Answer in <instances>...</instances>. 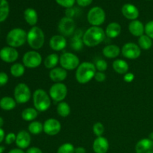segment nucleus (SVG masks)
Listing matches in <instances>:
<instances>
[{
	"label": "nucleus",
	"mask_w": 153,
	"mask_h": 153,
	"mask_svg": "<svg viewBox=\"0 0 153 153\" xmlns=\"http://www.w3.org/2000/svg\"><path fill=\"white\" fill-rule=\"evenodd\" d=\"M105 31L99 26H91L84 32L83 40L84 45L88 47H94L100 45L105 38Z\"/></svg>",
	"instance_id": "nucleus-1"
},
{
	"label": "nucleus",
	"mask_w": 153,
	"mask_h": 153,
	"mask_svg": "<svg viewBox=\"0 0 153 153\" xmlns=\"http://www.w3.org/2000/svg\"><path fill=\"white\" fill-rule=\"evenodd\" d=\"M95 64L89 61L81 63L76 71V79L81 85H86L94 79L97 73Z\"/></svg>",
	"instance_id": "nucleus-2"
},
{
	"label": "nucleus",
	"mask_w": 153,
	"mask_h": 153,
	"mask_svg": "<svg viewBox=\"0 0 153 153\" xmlns=\"http://www.w3.org/2000/svg\"><path fill=\"white\" fill-rule=\"evenodd\" d=\"M32 100L34 108L40 113L49 110L52 104V99L49 97V94L41 88L35 90L33 93Z\"/></svg>",
	"instance_id": "nucleus-3"
},
{
	"label": "nucleus",
	"mask_w": 153,
	"mask_h": 153,
	"mask_svg": "<svg viewBox=\"0 0 153 153\" xmlns=\"http://www.w3.org/2000/svg\"><path fill=\"white\" fill-rule=\"evenodd\" d=\"M27 43L32 50H38L45 43V34L38 26H33L27 32Z\"/></svg>",
	"instance_id": "nucleus-4"
},
{
	"label": "nucleus",
	"mask_w": 153,
	"mask_h": 153,
	"mask_svg": "<svg viewBox=\"0 0 153 153\" xmlns=\"http://www.w3.org/2000/svg\"><path fill=\"white\" fill-rule=\"evenodd\" d=\"M6 42L8 46L21 47L27 42V32L21 28H14L9 31L6 36Z\"/></svg>",
	"instance_id": "nucleus-5"
},
{
	"label": "nucleus",
	"mask_w": 153,
	"mask_h": 153,
	"mask_svg": "<svg viewBox=\"0 0 153 153\" xmlns=\"http://www.w3.org/2000/svg\"><path fill=\"white\" fill-rule=\"evenodd\" d=\"M105 18V12L101 7H99V6H95L90 9L87 15V19L91 26L100 27L104 23Z\"/></svg>",
	"instance_id": "nucleus-6"
},
{
	"label": "nucleus",
	"mask_w": 153,
	"mask_h": 153,
	"mask_svg": "<svg viewBox=\"0 0 153 153\" xmlns=\"http://www.w3.org/2000/svg\"><path fill=\"white\" fill-rule=\"evenodd\" d=\"M59 64L66 70H74L78 68L80 63L79 57L71 52H64L60 55Z\"/></svg>",
	"instance_id": "nucleus-7"
},
{
	"label": "nucleus",
	"mask_w": 153,
	"mask_h": 153,
	"mask_svg": "<svg viewBox=\"0 0 153 153\" xmlns=\"http://www.w3.org/2000/svg\"><path fill=\"white\" fill-rule=\"evenodd\" d=\"M42 61V55L36 50L28 51L22 57V64L25 67L29 69L37 68L41 65Z\"/></svg>",
	"instance_id": "nucleus-8"
},
{
	"label": "nucleus",
	"mask_w": 153,
	"mask_h": 153,
	"mask_svg": "<svg viewBox=\"0 0 153 153\" xmlns=\"http://www.w3.org/2000/svg\"><path fill=\"white\" fill-rule=\"evenodd\" d=\"M13 97L18 104H25L31 97L30 88L25 83H19L14 88Z\"/></svg>",
	"instance_id": "nucleus-9"
},
{
	"label": "nucleus",
	"mask_w": 153,
	"mask_h": 153,
	"mask_svg": "<svg viewBox=\"0 0 153 153\" xmlns=\"http://www.w3.org/2000/svg\"><path fill=\"white\" fill-rule=\"evenodd\" d=\"M68 90L65 84L60 82V83H54L50 87L49 91V94L50 98L56 102H63L67 96Z\"/></svg>",
	"instance_id": "nucleus-10"
},
{
	"label": "nucleus",
	"mask_w": 153,
	"mask_h": 153,
	"mask_svg": "<svg viewBox=\"0 0 153 153\" xmlns=\"http://www.w3.org/2000/svg\"><path fill=\"white\" fill-rule=\"evenodd\" d=\"M58 31L64 37L73 35L76 31V22L73 18L64 16L61 19L58 25Z\"/></svg>",
	"instance_id": "nucleus-11"
},
{
	"label": "nucleus",
	"mask_w": 153,
	"mask_h": 153,
	"mask_svg": "<svg viewBox=\"0 0 153 153\" xmlns=\"http://www.w3.org/2000/svg\"><path fill=\"white\" fill-rule=\"evenodd\" d=\"M121 53L124 58L130 60L138 58L141 55V49L135 43L128 42L125 43L121 49Z\"/></svg>",
	"instance_id": "nucleus-12"
},
{
	"label": "nucleus",
	"mask_w": 153,
	"mask_h": 153,
	"mask_svg": "<svg viewBox=\"0 0 153 153\" xmlns=\"http://www.w3.org/2000/svg\"><path fill=\"white\" fill-rule=\"evenodd\" d=\"M61 130V123L55 118H49L43 123V132L49 136L59 134Z\"/></svg>",
	"instance_id": "nucleus-13"
},
{
	"label": "nucleus",
	"mask_w": 153,
	"mask_h": 153,
	"mask_svg": "<svg viewBox=\"0 0 153 153\" xmlns=\"http://www.w3.org/2000/svg\"><path fill=\"white\" fill-rule=\"evenodd\" d=\"M19 58L16 49L10 46H4L0 49V59L5 63H14Z\"/></svg>",
	"instance_id": "nucleus-14"
},
{
	"label": "nucleus",
	"mask_w": 153,
	"mask_h": 153,
	"mask_svg": "<svg viewBox=\"0 0 153 153\" xmlns=\"http://www.w3.org/2000/svg\"><path fill=\"white\" fill-rule=\"evenodd\" d=\"M67 44V39L61 34H56L52 36L49 40V46L51 49L55 52H60L64 50Z\"/></svg>",
	"instance_id": "nucleus-15"
},
{
	"label": "nucleus",
	"mask_w": 153,
	"mask_h": 153,
	"mask_svg": "<svg viewBox=\"0 0 153 153\" xmlns=\"http://www.w3.org/2000/svg\"><path fill=\"white\" fill-rule=\"evenodd\" d=\"M31 134L28 131L25 130H21L16 134V145L19 149H25L28 148L31 144Z\"/></svg>",
	"instance_id": "nucleus-16"
},
{
	"label": "nucleus",
	"mask_w": 153,
	"mask_h": 153,
	"mask_svg": "<svg viewBox=\"0 0 153 153\" xmlns=\"http://www.w3.org/2000/svg\"><path fill=\"white\" fill-rule=\"evenodd\" d=\"M123 15L125 18L129 20H135L139 16V10L135 5L131 3H126L123 4L121 9Z\"/></svg>",
	"instance_id": "nucleus-17"
},
{
	"label": "nucleus",
	"mask_w": 153,
	"mask_h": 153,
	"mask_svg": "<svg viewBox=\"0 0 153 153\" xmlns=\"http://www.w3.org/2000/svg\"><path fill=\"white\" fill-rule=\"evenodd\" d=\"M93 150L95 153H107L109 149V142L103 136L97 137L92 145Z\"/></svg>",
	"instance_id": "nucleus-18"
},
{
	"label": "nucleus",
	"mask_w": 153,
	"mask_h": 153,
	"mask_svg": "<svg viewBox=\"0 0 153 153\" xmlns=\"http://www.w3.org/2000/svg\"><path fill=\"white\" fill-rule=\"evenodd\" d=\"M49 76L52 82L55 83H60L67 79V71L61 67H56L50 70Z\"/></svg>",
	"instance_id": "nucleus-19"
},
{
	"label": "nucleus",
	"mask_w": 153,
	"mask_h": 153,
	"mask_svg": "<svg viewBox=\"0 0 153 153\" xmlns=\"http://www.w3.org/2000/svg\"><path fill=\"white\" fill-rule=\"evenodd\" d=\"M136 153H153V140L149 138H143L135 145Z\"/></svg>",
	"instance_id": "nucleus-20"
},
{
	"label": "nucleus",
	"mask_w": 153,
	"mask_h": 153,
	"mask_svg": "<svg viewBox=\"0 0 153 153\" xmlns=\"http://www.w3.org/2000/svg\"><path fill=\"white\" fill-rule=\"evenodd\" d=\"M128 31L134 37H140L145 33V25L138 19L132 20L128 24Z\"/></svg>",
	"instance_id": "nucleus-21"
},
{
	"label": "nucleus",
	"mask_w": 153,
	"mask_h": 153,
	"mask_svg": "<svg viewBox=\"0 0 153 153\" xmlns=\"http://www.w3.org/2000/svg\"><path fill=\"white\" fill-rule=\"evenodd\" d=\"M121 53V49L117 45L110 44L105 46L102 49V55L105 58L109 59L117 58Z\"/></svg>",
	"instance_id": "nucleus-22"
},
{
	"label": "nucleus",
	"mask_w": 153,
	"mask_h": 153,
	"mask_svg": "<svg viewBox=\"0 0 153 153\" xmlns=\"http://www.w3.org/2000/svg\"><path fill=\"white\" fill-rule=\"evenodd\" d=\"M121 30H122L121 25L118 22H112L107 25L105 30V33L108 37L114 39L117 37L120 34Z\"/></svg>",
	"instance_id": "nucleus-23"
},
{
	"label": "nucleus",
	"mask_w": 153,
	"mask_h": 153,
	"mask_svg": "<svg viewBox=\"0 0 153 153\" xmlns=\"http://www.w3.org/2000/svg\"><path fill=\"white\" fill-rule=\"evenodd\" d=\"M24 19L25 22L31 26H35L38 21V15L37 11L32 7H28L24 10Z\"/></svg>",
	"instance_id": "nucleus-24"
},
{
	"label": "nucleus",
	"mask_w": 153,
	"mask_h": 153,
	"mask_svg": "<svg viewBox=\"0 0 153 153\" xmlns=\"http://www.w3.org/2000/svg\"><path fill=\"white\" fill-rule=\"evenodd\" d=\"M112 67L117 73L120 75H125L129 70V66L127 61L123 59H115L112 63Z\"/></svg>",
	"instance_id": "nucleus-25"
},
{
	"label": "nucleus",
	"mask_w": 153,
	"mask_h": 153,
	"mask_svg": "<svg viewBox=\"0 0 153 153\" xmlns=\"http://www.w3.org/2000/svg\"><path fill=\"white\" fill-rule=\"evenodd\" d=\"M84 33L82 32V30L77 29L75 31L74 34H73V37H72V42L71 46L72 48L74 49L75 51H79L82 49L83 47V40H82V37H83Z\"/></svg>",
	"instance_id": "nucleus-26"
},
{
	"label": "nucleus",
	"mask_w": 153,
	"mask_h": 153,
	"mask_svg": "<svg viewBox=\"0 0 153 153\" xmlns=\"http://www.w3.org/2000/svg\"><path fill=\"white\" fill-rule=\"evenodd\" d=\"M60 57L57 53H52L49 54L48 56L46 57V58L43 61V64L46 68L52 70L57 67V65L59 63Z\"/></svg>",
	"instance_id": "nucleus-27"
},
{
	"label": "nucleus",
	"mask_w": 153,
	"mask_h": 153,
	"mask_svg": "<svg viewBox=\"0 0 153 153\" xmlns=\"http://www.w3.org/2000/svg\"><path fill=\"white\" fill-rule=\"evenodd\" d=\"M38 113L34 108H26L22 111L21 117L22 119L26 122H32L37 117Z\"/></svg>",
	"instance_id": "nucleus-28"
},
{
	"label": "nucleus",
	"mask_w": 153,
	"mask_h": 153,
	"mask_svg": "<svg viewBox=\"0 0 153 153\" xmlns=\"http://www.w3.org/2000/svg\"><path fill=\"white\" fill-rule=\"evenodd\" d=\"M16 102L14 98L4 97L0 100V108L4 111H11L16 108Z\"/></svg>",
	"instance_id": "nucleus-29"
},
{
	"label": "nucleus",
	"mask_w": 153,
	"mask_h": 153,
	"mask_svg": "<svg viewBox=\"0 0 153 153\" xmlns=\"http://www.w3.org/2000/svg\"><path fill=\"white\" fill-rule=\"evenodd\" d=\"M25 67L23 64L21 63H14L11 65L10 68V74L15 78H19L22 76L25 73Z\"/></svg>",
	"instance_id": "nucleus-30"
},
{
	"label": "nucleus",
	"mask_w": 153,
	"mask_h": 153,
	"mask_svg": "<svg viewBox=\"0 0 153 153\" xmlns=\"http://www.w3.org/2000/svg\"><path fill=\"white\" fill-rule=\"evenodd\" d=\"M28 131L31 134L37 135L43 131V123L40 121L34 120L29 123L28 126Z\"/></svg>",
	"instance_id": "nucleus-31"
},
{
	"label": "nucleus",
	"mask_w": 153,
	"mask_h": 153,
	"mask_svg": "<svg viewBox=\"0 0 153 153\" xmlns=\"http://www.w3.org/2000/svg\"><path fill=\"white\" fill-rule=\"evenodd\" d=\"M71 108L70 105L66 102H61L57 105V113L61 117H67L70 114Z\"/></svg>",
	"instance_id": "nucleus-32"
},
{
	"label": "nucleus",
	"mask_w": 153,
	"mask_h": 153,
	"mask_svg": "<svg viewBox=\"0 0 153 153\" xmlns=\"http://www.w3.org/2000/svg\"><path fill=\"white\" fill-rule=\"evenodd\" d=\"M137 45L143 50H149L152 46V40L146 34H143L138 37Z\"/></svg>",
	"instance_id": "nucleus-33"
},
{
	"label": "nucleus",
	"mask_w": 153,
	"mask_h": 153,
	"mask_svg": "<svg viewBox=\"0 0 153 153\" xmlns=\"http://www.w3.org/2000/svg\"><path fill=\"white\" fill-rule=\"evenodd\" d=\"M10 13V6L7 0H0V22L5 20Z\"/></svg>",
	"instance_id": "nucleus-34"
},
{
	"label": "nucleus",
	"mask_w": 153,
	"mask_h": 153,
	"mask_svg": "<svg viewBox=\"0 0 153 153\" xmlns=\"http://www.w3.org/2000/svg\"><path fill=\"white\" fill-rule=\"evenodd\" d=\"M75 146L70 143H64L58 147L57 153H75Z\"/></svg>",
	"instance_id": "nucleus-35"
},
{
	"label": "nucleus",
	"mask_w": 153,
	"mask_h": 153,
	"mask_svg": "<svg viewBox=\"0 0 153 153\" xmlns=\"http://www.w3.org/2000/svg\"><path fill=\"white\" fill-rule=\"evenodd\" d=\"M93 132L97 137H101L105 132V126L102 123L97 122L93 126Z\"/></svg>",
	"instance_id": "nucleus-36"
},
{
	"label": "nucleus",
	"mask_w": 153,
	"mask_h": 153,
	"mask_svg": "<svg viewBox=\"0 0 153 153\" xmlns=\"http://www.w3.org/2000/svg\"><path fill=\"white\" fill-rule=\"evenodd\" d=\"M94 64H95L96 69L99 72H105L108 69V63L104 59L97 60Z\"/></svg>",
	"instance_id": "nucleus-37"
},
{
	"label": "nucleus",
	"mask_w": 153,
	"mask_h": 153,
	"mask_svg": "<svg viewBox=\"0 0 153 153\" xmlns=\"http://www.w3.org/2000/svg\"><path fill=\"white\" fill-rule=\"evenodd\" d=\"M55 1L61 7L68 9L73 7L75 3L76 2V0H55Z\"/></svg>",
	"instance_id": "nucleus-38"
},
{
	"label": "nucleus",
	"mask_w": 153,
	"mask_h": 153,
	"mask_svg": "<svg viewBox=\"0 0 153 153\" xmlns=\"http://www.w3.org/2000/svg\"><path fill=\"white\" fill-rule=\"evenodd\" d=\"M145 34L153 40V20L149 21L145 25Z\"/></svg>",
	"instance_id": "nucleus-39"
},
{
	"label": "nucleus",
	"mask_w": 153,
	"mask_h": 153,
	"mask_svg": "<svg viewBox=\"0 0 153 153\" xmlns=\"http://www.w3.org/2000/svg\"><path fill=\"white\" fill-rule=\"evenodd\" d=\"M16 134L13 132H10L5 135V138H4V141L5 143L7 145H10L13 143L16 142Z\"/></svg>",
	"instance_id": "nucleus-40"
},
{
	"label": "nucleus",
	"mask_w": 153,
	"mask_h": 153,
	"mask_svg": "<svg viewBox=\"0 0 153 153\" xmlns=\"http://www.w3.org/2000/svg\"><path fill=\"white\" fill-rule=\"evenodd\" d=\"M94 79L97 81V82H103L105 81L106 79V75L104 72H99L97 71L95 76H94Z\"/></svg>",
	"instance_id": "nucleus-41"
},
{
	"label": "nucleus",
	"mask_w": 153,
	"mask_h": 153,
	"mask_svg": "<svg viewBox=\"0 0 153 153\" xmlns=\"http://www.w3.org/2000/svg\"><path fill=\"white\" fill-rule=\"evenodd\" d=\"M8 76L4 72H0V87L4 86L8 82Z\"/></svg>",
	"instance_id": "nucleus-42"
},
{
	"label": "nucleus",
	"mask_w": 153,
	"mask_h": 153,
	"mask_svg": "<svg viewBox=\"0 0 153 153\" xmlns=\"http://www.w3.org/2000/svg\"><path fill=\"white\" fill-rule=\"evenodd\" d=\"M93 1L94 0H76V3L80 7H88L93 2Z\"/></svg>",
	"instance_id": "nucleus-43"
},
{
	"label": "nucleus",
	"mask_w": 153,
	"mask_h": 153,
	"mask_svg": "<svg viewBox=\"0 0 153 153\" xmlns=\"http://www.w3.org/2000/svg\"><path fill=\"white\" fill-rule=\"evenodd\" d=\"M134 79V75L132 73H129L128 72L127 73H126L123 76V80L125 81L127 83H130V82H133V80Z\"/></svg>",
	"instance_id": "nucleus-44"
},
{
	"label": "nucleus",
	"mask_w": 153,
	"mask_h": 153,
	"mask_svg": "<svg viewBox=\"0 0 153 153\" xmlns=\"http://www.w3.org/2000/svg\"><path fill=\"white\" fill-rule=\"evenodd\" d=\"M25 153H43V151L37 146H32V147L28 148L26 150Z\"/></svg>",
	"instance_id": "nucleus-45"
},
{
	"label": "nucleus",
	"mask_w": 153,
	"mask_h": 153,
	"mask_svg": "<svg viewBox=\"0 0 153 153\" xmlns=\"http://www.w3.org/2000/svg\"><path fill=\"white\" fill-rule=\"evenodd\" d=\"M74 15H75V10L73 8V7L67 9V10H66V16L70 18H73Z\"/></svg>",
	"instance_id": "nucleus-46"
},
{
	"label": "nucleus",
	"mask_w": 153,
	"mask_h": 153,
	"mask_svg": "<svg viewBox=\"0 0 153 153\" xmlns=\"http://www.w3.org/2000/svg\"><path fill=\"white\" fill-rule=\"evenodd\" d=\"M5 138V133H4V129L2 128H0V143H2L3 140Z\"/></svg>",
	"instance_id": "nucleus-47"
},
{
	"label": "nucleus",
	"mask_w": 153,
	"mask_h": 153,
	"mask_svg": "<svg viewBox=\"0 0 153 153\" xmlns=\"http://www.w3.org/2000/svg\"><path fill=\"white\" fill-rule=\"evenodd\" d=\"M75 153H86V149L82 146H78L75 149Z\"/></svg>",
	"instance_id": "nucleus-48"
},
{
	"label": "nucleus",
	"mask_w": 153,
	"mask_h": 153,
	"mask_svg": "<svg viewBox=\"0 0 153 153\" xmlns=\"http://www.w3.org/2000/svg\"><path fill=\"white\" fill-rule=\"evenodd\" d=\"M7 153H25V152H24L23 149L16 148V149H13L11 150H10Z\"/></svg>",
	"instance_id": "nucleus-49"
},
{
	"label": "nucleus",
	"mask_w": 153,
	"mask_h": 153,
	"mask_svg": "<svg viewBox=\"0 0 153 153\" xmlns=\"http://www.w3.org/2000/svg\"><path fill=\"white\" fill-rule=\"evenodd\" d=\"M3 125H4V119L0 117V128H2Z\"/></svg>",
	"instance_id": "nucleus-50"
},
{
	"label": "nucleus",
	"mask_w": 153,
	"mask_h": 153,
	"mask_svg": "<svg viewBox=\"0 0 153 153\" xmlns=\"http://www.w3.org/2000/svg\"><path fill=\"white\" fill-rule=\"evenodd\" d=\"M4 149H5V148H4V146H0V153H3V152H4Z\"/></svg>",
	"instance_id": "nucleus-51"
},
{
	"label": "nucleus",
	"mask_w": 153,
	"mask_h": 153,
	"mask_svg": "<svg viewBox=\"0 0 153 153\" xmlns=\"http://www.w3.org/2000/svg\"><path fill=\"white\" fill-rule=\"evenodd\" d=\"M148 138H149L150 140H153V131H152V132H151L150 134H149V137H148Z\"/></svg>",
	"instance_id": "nucleus-52"
}]
</instances>
